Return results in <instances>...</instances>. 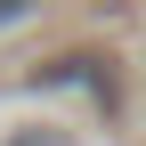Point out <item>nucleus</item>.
<instances>
[{"label": "nucleus", "instance_id": "obj_2", "mask_svg": "<svg viewBox=\"0 0 146 146\" xmlns=\"http://www.w3.org/2000/svg\"><path fill=\"white\" fill-rule=\"evenodd\" d=\"M33 8V0H0V25H16V16H25Z\"/></svg>", "mask_w": 146, "mask_h": 146}, {"label": "nucleus", "instance_id": "obj_1", "mask_svg": "<svg viewBox=\"0 0 146 146\" xmlns=\"http://www.w3.org/2000/svg\"><path fill=\"white\" fill-rule=\"evenodd\" d=\"M0 146H81V138H73V130H57V122H16Z\"/></svg>", "mask_w": 146, "mask_h": 146}]
</instances>
